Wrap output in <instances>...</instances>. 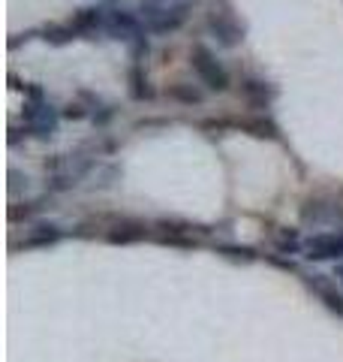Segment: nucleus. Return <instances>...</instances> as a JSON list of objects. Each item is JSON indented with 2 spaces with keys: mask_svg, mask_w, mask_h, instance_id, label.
Wrapping results in <instances>:
<instances>
[{
  "mask_svg": "<svg viewBox=\"0 0 343 362\" xmlns=\"http://www.w3.org/2000/svg\"><path fill=\"white\" fill-rule=\"evenodd\" d=\"M208 30L214 33V40L223 45V49H235L238 42L244 40V28L238 25V18L232 13H208Z\"/></svg>",
  "mask_w": 343,
  "mask_h": 362,
  "instance_id": "obj_4",
  "label": "nucleus"
},
{
  "mask_svg": "<svg viewBox=\"0 0 343 362\" xmlns=\"http://www.w3.org/2000/svg\"><path fill=\"white\" fill-rule=\"evenodd\" d=\"M76 185V175H66V173H57L52 181H49V190L52 194H61V190H70Z\"/></svg>",
  "mask_w": 343,
  "mask_h": 362,
  "instance_id": "obj_20",
  "label": "nucleus"
},
{
  "mask_svg": "<svg viewBox=\"0 0 343 362\" xmlns=\"http://www.w3.org/2000/svg\"><path fill=\"white\" fill-rule=\"evenodd\" d=\"M271 242H274V247H277L280 254H299L304 247L299 230H286V226H280V230L271 233Z\"/></svg>",
  "mask_w": 343,
  "mask_h": 362,
  "instance_id": "obj_13",
  "label": "nucleus"
},
{
  "mask_svg": "<svg viewBox=\"0 0 343 362\" xmlns=\"http://www.w3.org/2000/svg\"><path fill=\"white\" fill-rule=\"evenodd\" d=\"M112 115H114V109H102L100 115H94V124H97V127H106V124L112 121Z\"/></svg>",
  "mask_w": 343,
  "mask_h": 362,
  "instance_id": "obj_23",
  "label": "nucleus"
},
{
  "mask_svg": "<svg viewBox=\"0 0 343 362\" xmlns=\"http://www.w3.org/2000/svg\"><path fill=\"white\" fill-rule=\"evenodd\" d=\"M238 130H244L250 136H256V139H280V127L274 124L268 115H256V118H244V121H235Z\"/></svg>",
  "mask_w": 343,
  "mask_h": 362,
  "instance_id": "obj_11",
  "label": "nucleus"
},
{
  "mask_svg": "<svg viewBox=\"0 0 343 362\" xmlns=\"http://www.w3.org/2000/svg\"><path fill=\"white\" fill-rule=\"evenodd\" d=\"M21 118H25V127L33 136H40V139H49V136L57 130V124H61V115H57L49 103H25Z\"/></svg>",
  "mask_w": 343,
  "mask_h": 362,
  "instance_id": "obj_3",
  "label": "nucleus"
},
{
  "mask_svg": "<svg viewBox=\"0 0 343 362\" xmlns=\"http://www.w3.org/2000/svg\"><path fill=\"white\" fill-rule=\"evenodd\" d=\"M337 278H340V281H343V263H340V266H337Z\"/></svg>",
  "mask_w": 343,
  "mask_h": 362,
  "instance_id": "obj_27",
  "label": "nucleus"
},
{
  "mask_svg": "<svg viewBox=\"0 0 343 362\" xmlns=\"http://www.w3.org/2000/svg\"><path fill=\"white\" fill-rule=\"evenodd\" d=\"M241 94L247 97V103L253 109H268V103L277 97V88L268 85L265 78H259V76H244L241 78Z\"/></svg>",
  "mask_w": 343,
  "mask_h": 362,
  "instance_id": "obj_7",
  "label": "nucleus"
},
{
  "mask_svg": "<svg viewBox=\"0 0 343 362\" xmlns=\"http://www.w3.org/2000/svg\"><path fill=\"white\" fill-rule=\"evenodd\" d=\"M169 97L178 100V103H187V106H199L202 103V90L193 88V85H172Z\"/></svg>",
  "mask_w": 343,
  "mask_h": 362,
  "instance_id": "obj_16",
  "label": "nucleus"
},
{
  "mask_svg": "<svg viewBox=\"0 0 343 362\" xmlns=\"http://www.w3.org/2000/svg\"><path fill=\"white\" fill-rule=\"evenodd\" d=\"M61 118H66V121H82V118H88V109L78 106V103H70V106L61 112Z\"/></svg>",
  "mask_w": 343,
  "mask_h": 362,
  "instance_id": "obj_21",
  "label": "nucleus"
},
{
  "mask_svg": "<svg viewBox=\"0 0 343 362\" xmlns=\"http://www.w3.org/2000/svg\"><path fill=\"white\" fill-rule=\"evenodd\" d=\"M130 85H133V100H154V88L148 85V76L142 73V64L130 66Z\"/></svg>",
  "mask_w": 343,
  "mask_h": 362,
  "instance_id": "obj_14",
  "label": "nucleus"
},
{
  "mask_svg": "<svg viewBox=\"0 0 343 362\" xmlns=\"http://www.w3.org/2000/svg\"><path fill=\"white\" fill-rule=\"evenodd\" d=\"M64 239V230L57 223H33V230L25 242H21V247H45V245H54Z\"/></svg>",
  "mask_w": 343,
  "mask_h": 362,
  "instance_id": "obj_12",
  "label": "nucleus"
},
{
  "mask_svg": "<svg viewBox=\"0 0 343 362\" xmlns=\"http://www.w3.org/2000/svg\"><path fill=\"white\" fill-rule=\"evenodd\" d=\"M106 30H109V37L130 42V40L139 37V33H145V21L139 18V13L114 9V13H109V18H106Z\"/></svg>",
  "mask_w": 343,
  "mask_h": 362,
  "instance_id": "obj_6",
  "label": "nucleus"
},
{
  "mask_svg": "<svg viewBox=\"0 0 343 362\" xmlns=\"http://www.w3.org/2000/svg\"><path fill=\"white\" fill-rule=\"evenodd\" d=\"M148 52H151V42H148L145 33H139L136 40H130V58H133V64H139L142 58H148Z\"/></svg>",
  "mask_w": 343,
  "mask_h": 362,
  "instance_id": "obj_19",
  "label": "nucleus"
},
{
  "mask_svg": "<svg viewBox=\"0 0 343 362\" xmlns=\"http://www.w3.org/2000/svg\"><path fill=\"white\" fill-rule=\"evenodd\" d=\"M136 13H139V18L145 21V30H151V33H172V30L184 28V21L190 16V6L187 4L163 6L160 0H142Z\"/></svg>",
  "mask_w": 343,
  "mask_h": 362,
  "instance_id": "obj_1",
  "label": "nucleus"
},
{
  "mask_svg": "<svg viewBox=\"0 0 343 362\" xmlns=\"http://www.w3.org/2000/svg\"><path fill=\"white\" fill-rule=\"evenodd\" d=\"M73 37H76V30L70 25H45L42 28V40L52 45H66Z\"/></svg>",
  "mask_w": 343,
  "mask_h": 362,
  "instance_id": "obj_15",
  "label": "nucleus"
},
{
  "mask_svg": "<svg viewBox=\"0 0 343 362\" xmlns=\"http://www.w3.org/2000/svg\"><path fill=\"white\" fill-rule=\"evenodd\" d=\"M18 139H21V130L18 127H9V145H18Z\"/></svg>",
  "mask_w": 343,
  "mask_h": 362,
  "instance_id": "obj_25",
  "label": "nucleus"
},
{
  "mask_svg": "<svg viewBox=\"0 0 343 362\" xmlns=\"http://www.w3.org/2000/svg\"><path fill=\"white\" fill-rule=\"evenodd\" d=\"M307 259H343V233H316L304 242Z\"/></svg>",
  "mask_w": 343,
  "mask_h": 362,
  "instance_id": "obj_5",
  "label": "nucleus"
},
{
  "mask_svg": "<svg viewBox=\"0 0 343 362\" xmlns=\"http://www.w3.org/2000/svg\"><path fill=\"white\" fill-rule=\"evenodd\" d=\"M148 235V226L139 223V221H121L118 226H112L106 233V239L112 245H133V242H142Z\"/></svg>",
  "mask_w": 343,
  "mask_h": 362,
  "instance_id": "obj_9",
  "label": "nucleus"
},
{
  "mask_svg": "<svg viewBox=\"0 0 343 362\" xmlns=\"http://www.w3.org/2000/svg\"><path fill=\"white\" fill-rule=\"evenodd\" d=\"M202 127H205V130H226V127H229V121H214V118H211V121H205Z\"/></svg>",
  "mask_w": 343,
  "mask_h": 362,
  "instance_id": "obj_24",
  "label": "nucleus"
},
{
  "mask_svg": "<svg viewBox=\"0 0 343 362\" xmlns=\"http://www.w3.org/2000/svg\"><path fill=\"white\" fill-rule=\"evenodd\" d=\"M25 97H28V103H45V94L40 85H25Z\"/></svg>",
  "mask_w": 343,
  "mask_h": 362,
  "instance_id": "obj_22",
  "label": "nucleus"
},
{
  "mask_svg": "<svg viewBox=\"0 0 343 362\" xmlns=\"http://www.w3.org/2000/svg\"><path fill=\"white\" fill-rule=\"evenodd\" d=\"M9 88H13V90H25V85H21L18 76H13V73H9Z\"/></svg>",
  "mask_w": 343,
  "mask_h": 362,
  "instance_id": "obj_26",
  "label": "nucleus"
},
{
  "mask_svg": "<svg viewBox=\"0 0 343 362\" xmlns=\"http://www.w3.org/2000/svg\"><path fill=\"white\" fill-rule=\"evenodd\" d=\"M42 209V199L37 202H16V206H9V221H21V218H30V214H37Z\"/></svg>",
  "mask_w": 343,
  "mask_h": 362,
  "instance_id": "obj_18",
  "label": "nucleus"
},
{
  "mask_svg": "<svg viewBox=\"0 0 343 362\" xmlns=\"http://www.w3.org/2000/svg\"><path fill=\"white\" fill-rule=\"evenodd\" d=\"M217 254H223L229 259H244V263L259 259V254L253 251V247H247V245H217Z\"/></svg>",
  "mask_w": 343,
  "mask_h": 362,
  "instance_id": "obj_17",
  "label": "nucleus"
},
{
  "mask_svg": "<svg viewBox=\"0 0 343 362\" xmlns=\"http://www.w3.org/2000/svg\"><path fill=\"white\" fill-rule=\"evenodd\" d=\"M307 287L316 290V296L323 299V305H325L331 314L343 317V293H340L335 284H331L328 275H313V278H307Z\"/></svg>",
  "mask_w": 343,
  "mask_h": 362,
  "instance_id": "obj_8",
  "label": "nucleus"
},
{
  "mask_svg": "<svg viewBox=\"0 0 343 362\" xmlns=\"http://www.w3.org/2000/svg\"><path fill=\"white\" fill-rule=\"evenodd\" d=\"M106 18L109 16H102L100 6H82V9H76L70 28L76 30V37H78V33H94L100 28H106Z\"/></svg>",
  "mask_w": 343,
  "mask_h": 362,
  "instance_id": "obj_10",
  "label": "nucleus"
},
{
  "mask_svg": "<svg viewBox=\"0 0 343 362\" xmlns=\"http://www.w3.org/2000/svg\"><path fill=\"white\" fill-rule=\"evenodd\" d=\"M190 64H193V70H196L199 76V82L214 90V94H223V90H229V73L223 70V64L217 61V54L208 49V45H193V52H190Z\"/></svg>",
  "mask_w": 343,
  "mask_h": 362,
  "instance_id": "obj_2",
  "label": "nucleus"
}]
</instances>
